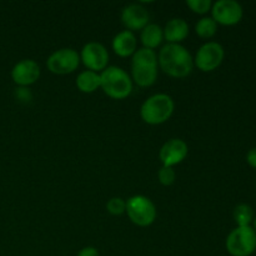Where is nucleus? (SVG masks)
<instances>
[{
	"mask_svg": "<svg viewBox=\"0 0 256 256\" xmlns=\"http://www.w3.org/2000/svg\"><path fill=\"white\" fill-rule=\"evenodd\" d=\"M158 65L169 76L182 79L192 74L194 59L189 50L182 44H166L159 52Z\"/></svg>",
	"mask_w": 256,
	"mask_h": 256,
	"instance_id": "nucleus-1",
	"label": "nucleus"
},
{
	"mask_svg": "<svg viewBox=\"0 0 256 256\" xmlns=\"http://www.w3.org/2000/svg\"><path fill=\"white\" fill-rule=\"evenodd\" d=\"M100 89L115 100H122L132 92V80L124 69L108 66L100 72Z\"/></svg>",
	"mask_w": 256,
	"mask_h": 256,
	"instance_id": "nucleus-2",
	"label": "nucleus"
},
{
	"mask_svg": "<svg viewBox=\"0 0 256 256\" xmlns=\"http://www.w3.org/2000/svg\"><path fill=\"white\" fill-rule=\"evenodd\" d=\"M174 100L168 94H154L148 98L140 108L142 122L149 125H160L166 122L174 112Z\"/></svg>",
	"mask_w": 256,
	"mask_h": 256,
	"instance_id": "nucleus-3",
	"label": "nucleus"
},
{
	"mask_svg": "<svg viewBox=\"0 0 256 256\" xmlns=\"http://www.w3.org/2000/svg\"><path fill=\"white\" fill-rule=\"evenodd\" d=\"M125 212L130 222L136 226H150L156 219V206L154 202L144 195H134L126 200Z\"/></svg>",
	"mask_w": 256,
	"mask_h": 256,
	"instance_id": "nucleus-4",
	"label": "nucleus"
},
{
	"mask_svg": "<svg viewBox=\"0 0 256 256\" xmlns=\"http://www.w3.org/2000/svg\"><path fill=\"white\" fill-rule=\"evenodd\" d=\"M226 250L232 256H250L256 250V232L252 226H238L226 238Z\"/></svg>",
	"mask_w": 256,
	"mask_h": 256,
	"instance_id": "nucleus-5",
	"label": "nucleus"
},
{
	"mask_svg": "<svg viewBox=\"0 0 256 256\" xmlns=\"http://www.w3.org/2000/svg\"><path fill=\"white\" fill-rule=\"evenodd\" d=\"M80 64L79 52L72 48H62L56 50L46 60V66L50 72L56 75H68L74 72Z\"/></svg>",
	"mask_w": 256,
	"mask_h": 256,
	"instance_id": "nucleus-6",
	"label": "nucleus"
},
{
	"mask_svg": "<svg viewBox=\"0 0 256 256\" xmlns=\"http://www.w3.org/2000/svg\"><path fill=\"white\" fill-rule=\"evenodd\" d=\"M225 52L222 44L215 42H208L202 44L196 52L194 65L202 72H214L222 65Z\"/></svg>",
	"mask_w": 256,
	"mask_h": 256,
	"instance_id": "nucleus-7",
	"label": "nucleus"
},
{
	"mask_svg": "<svg viewBox=\"0 0 256 256\" xmlns=\"http://www.w3.org/2000/svg\"><path fill=\"white\" fill-rule=\"evenodd\" d=\"M80 62L88 70L95 72H102L108 68L109 62V52L102 44L98 42H90L82 46L80 52Z\"/></svg>",
	"mask_w": 256,
	"mask_h": 256,
	"instance_id": "nucleus-8",
	"label": "nucleus"
},
{
	"mask_svg": "<svg viewBox=\"0 0 256 256\" xmlns=\"http://www.w3.org/2000/svg\"><path fill=\"white\" fill-rule=\"evenodd\" d=\"M212 18L216 24L232 26L242 18V8L235 0H218L212 6Z\"/></svg>",
	"mask_w": 256,
	"mask_h": 256,
	"instance_id": "nucleus-9",
	"label": "nucleus"
},
{
	"mask_svg": "<svg viewBox=\"0 0 256 256\" xmlns=\"http://www.w3.org/2000/svg\"><path fill=\"white\" fill-rule=\"evenodd\" d=\"M39 64L32 59H22L12 69V79L16 85L26 88L35 84L40 78Z\"/></svg>",
	"mask_w": 256,
	"mask_h": 256,
	"instance_id": "nucleus-10",
	"label": "nucleus"
},
{
	"mask_svg": "<svg viewBox=\"0 0 256 256\" xmlns=\"http://www.w3.org/2000/svg\"><path fill=\"white\" fill-rule=\"evenodd\" d=\"M189 152L188 144L182 139H170L162 146L159 152V159L164 166L174 168L185 160Z\"/></svg>",
	"mask_w": 256,
	"mask_h": 256,
	"instance_id": "nucleus-11",
	"label": "nucleus"
},
{
	"mask_svg": "<svg viewBox=\"0 0 256 256\" xmlns=\"http://www.w3.org/2000/svg\"><path fill=\"white\" fill-rule=\"evenodd\" d=\"M149 12L142 5L129 4L122 9V22L129 32H142L149 24Z\"/></svg>",
	"mask_w": 256,
	"mask_h": 256,
	"instance_id": "nucleus-12",
	"label": "nucleus"
},
{
	"mask_svg": "<svg viewBox=\"0 0 256 256\" xmlns=\"http://www.w3.org/2000/svg\"><path fill=\"white\" fill-rule=\"evenodd\" d=\"M112 48L115 54L120 58L132 56L138 50V40L134 32L129 30H122L118 32L112 42Z\"/></svg>",
	"mask_w": 256,
	"mask_h": 256,
	"instance_id": "nucleus-13",
	"label": "nucleus"
},
{
	"mask_svg": "<svg viewBox=\"0 0 256 256\" xmlns=\"http://www.w3.org/2000/svg\"><path fill=\"white\" fill-rule=\"evenodd\" d=\"M164 32V39L166 40L168 44H180L184 42L189 35L190 29L188 22L182 18H172L166 22Z\"/></svg>",
	"mask_w": 256,
	"mask_h": 256,
	"instance_id": "nucleus-14",
	"label": "nucleus"
},
{
	"mask_svg": "<svg viewBox=\"0 0 256 256\" xmlns=\"http://www.w3.org/2000/svg\"><path fill=\"white\" fill-rule=\"evenodd\" d=\"M158 66L132 65V80L140 88H149L156 82Z\"/></svg>",
	"mask_w": 256,
	"mask_h": 256,
	"instance_id": "nucleus-15",
	"label": "nucleus"
},
{
	"mask_svg": "<svg viewBox=\"0 0 256 256\" xmlns=\"http://www.w3.org/2000/svg\"><path fill=\"white\" fill-rule=\"evenodd\" d=\"M140 40H142V44L146 49H156L158 46L162 45V40H164L162 28L158 24L149 22L140 32Z\"/></svg>",
	"mask_w": 256,
	"mask_h": 256,
	"instance_id": "nucleus-16",
	"label": "nucleus"
},
{
	"mask_svg": "<svg viewBox=\"0 0 256 256\" xmlns=\"http://www.w3.org/2000/svg\"><path fill=\"white\" fill-rule=\"evenodd\" d=\"M76 88L82 92L92 94L100 88V72H92V70H84L76 76Z\"/></svg>",
	"mask_w": 256,
	"mask_h": 256,
	"instance_id": "nucleus-17",
	"label": "nucleus"
},
{
	"mask_svg": "<svg viewBox=\"0 0 256 256\" xmlns=\"http://www.w3.org/2000/svg\"><path fill=\"white\" fill-rule=\"evenodd\" d=\"M218 32V24L212 16H204L195 24V32L202 39H210Z\"/></svg>",
	"mask_w": 256,
	"mask_h": 256,
	"instance_id": "nucleus-18",
	"label": "nucleus"
},
{
	"mask_svg": "<svg viewBox=\"0 0 256 256\" xmlns=\"http://www.w3.org/2000/svg\"><path fill=\"white\" fill-rule=\"evenodd\" d=\"M132 65H148V66H158V55L154 50L142 48L138 49L132 55Z\"/></svg>",
	"mask_w": 256,
	"mask_h": 256,
	"instance_id": "nucleus-19",
	"label": "nucleus"
},
{
	"mask_svg": "<svg viewBox=\"0 0 256 256\" xmlns=\"http://www.w3.org/2000/svg\"><path fill=\"white\" fill-rule=\"evenodd\" d=\"M235 222L238 226H250L254 222V210L248 204H239L232 212Z\"/></svg>",
	"mask_w": 256,
	"mask_h": 256,
	"instance_id": "nucleus-20",
	"label": "nucleus"
},
{
	"mask_svg": "<svg viewBox=\"0 0 256 256\" xmlns=\"http://www.w3.org/2000/svg\"><path fill=\"white\" fill-rule=\"evenodd\" d=\"M158 179H159L160 184L164 185V186H170V185L174 184L175 179H176V172H175L174 168L162 165L158 172Z\"/></svg>",
	"mask_w": 256,
	"mask_h": 256,
	"instance_id": "nucleus-21",
	"label": "nucleus"
},
{
	"mask_svg": "<svg viewBox=\"0 0 256 256\" xmlns=\"http://www.w3.org/2000/svg\"><path fill=\"white\" fill-rule=\"evenodd\" d=\"M186 5L195 14L204 15L212 10V2L210 0H188Z\"/></svg>",
	"mask_w": 256,
	"mask_h": 256,
	"instance_id": "nucleus-22",
	"label": "nucleus"
},
{
	"mask_svg": "<svg viewBox=\"0 0 256 256\" xmlns=\"http://www.w3.org/2000/svg\"><path fill=\"white\" fill-rule=\"evenodd\" d=\"M126 209V202L122 198H112L109 202H106V210L109 214L115 215V216H119L122 215Z\"/></svg>",
	"mask_w": 256,
	"mask_h": 256,
	"instance_id": "nucleus-23",
	"label": "nucleus"
},
{
	"mask_svg": "<svg viewBox=\"0 0 256 256\" xmlns=\"http://www.w3.org/2000/svg\"><path fill=\"white\" fill-rule=\"evenodd\" d=\"M15 96H16L18 100H20V102H28L32 99V92H30V90L26 89V88H22V86H20L19 89H16V92H15Z\"/></svg>",
	"mask_w": 256,
	"mask_h": 256,
	"instance_id": "nucleus-24",
	"label": "nucleus"
},
{
	"mask_svg": "<svg viewBox=\"0 0 256 256\" xmlns=\"http://www.w3.org/2000/svg\"><path fill=\"white\" fill-rule=\"evenodd\" d=\"M76 256H100L99 250L94 246H85L78 252Z\"/></svg>",
	"mask_w": 256,
	"mask_h": 256,
	"instance_id": "nucleus-25",
	"label": "nucleus"
},
{
	"mask_svg": "<svg viewBox=\"0 0 256 256\" xmlns=\"http://www.w3.org/2000/svg\"><path fill=\"white\" fill-rule=\"evenodd\" d=\"M246 162L250 166L256 169V148H252V150H249L246 155Z\"/></svg>",
	"mask_w": 256,
	"mask_h": 256,
	"instance_id": "nucleus-26",
	"label": "nucleus"
},
{
	"mask_svg": "<svg viewBox=\"0 0 256 256\" xmlns=\"http://www.w3.org/2000/svg\"><path fill=\"white\" fill-rule=\"evenodd\" d=\"M254 222V228H252V229H254L255 232H256V218H254V222Z\"/></svg>",
	"mask_w": 256,
	"mask_h": 256,
	"instance_id": "nucleus-27",
	"label": "nucleus"
}]
</instances>
